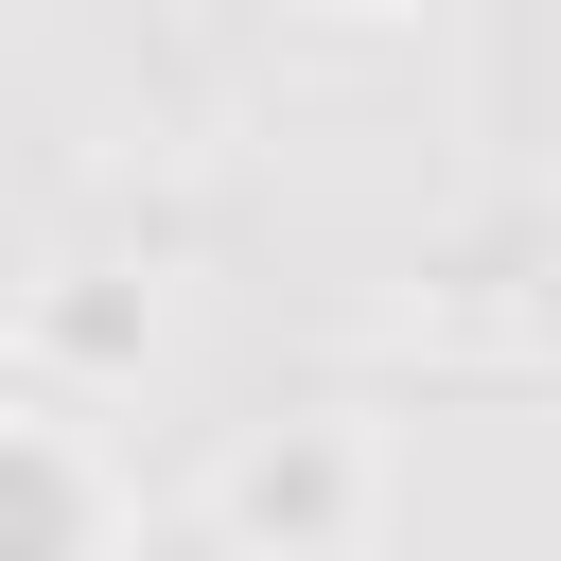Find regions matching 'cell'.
Instances as JSON below:
<instances>
[{"instance_id":"1","label":"cell","mask_w":561,"mask_h":561,"mask_svg":"<svg viewBox=\"0 0 561 561\" xmlns=\"http://www.w3.org/2000/svg\"><path fill=\"white\" fill-rule=\"evenodd\" d=\"M0 543H53V491H35V473L0 491Z\"/></svg>"}]
</instances>
